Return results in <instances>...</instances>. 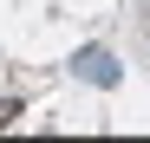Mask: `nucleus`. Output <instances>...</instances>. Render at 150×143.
Masks as SVG:
<instances>
[{"label":"nucleus","instance_id":"f03ea898","mask_svg":"<svg viewBox=\"0 0 150 143\" xmlns=\"http://www.w3.org/2000/svg\"><path fill=\"white\" fill-rule=\"evenodd\" d=\"M20 124V98H0V130H13Z\"/></svg>","mask_w":150,"mask_h":143},{"label":"nucleus","instance_id":"f257e3e1","mask_svg":"<svg viewBox=\"0 0 150 143\" xmlns=\"http://www.w3.org/2000/svg\"><path fill=\"white\" fill-rule=\"evenodd\" d=\"M79 72H85L91 85H117V65H111V52H98V46H91V52L79 59Z\"/></svg>","mask_w":150,"mask_h":143}]
</instances>
